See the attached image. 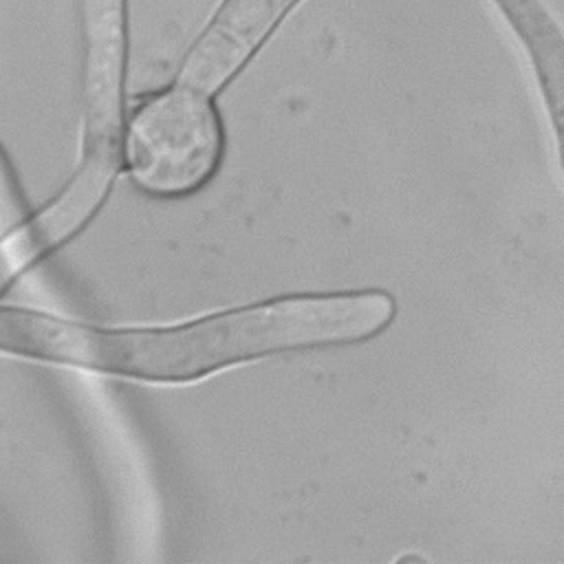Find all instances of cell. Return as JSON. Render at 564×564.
<instances>
[{
    "label": "cell",
    "mask_w": 564,
    "mask_h": 564,
    "mask_svg": "<svg viewBox=\"0 0 564 564\" xmlns=\"http://www.w3.org/2000/svg\"><path fill=\"white\" fill-rule=\"evenodd\" d=\"M223 132L212 95L176 82L132 117L126 161L134 181L154 194L198 189L218 167Z\"/></svg>",
    "instance_id": "2"
},
{
    "label": "cell",
    "mask_w": 564,
    "mask_h": 564,
    "mask_svg": "<svg viewBox=\"0 0 564 564\" xmlns=\"http://www.w3.org/2000/svg\"><path fill=\"white\" fill-rule=\"evenodd\" d=\"M386 291L278 297L167 328H99L24 308H0V350L152 381H185L251 357L355 344L394 317Z\"/></svg>",
    "instance_id": "1"
},
{
    "label": "cell",
    "mask_w": 564,
    "mask_h": 564,
    "mask_svg": "<svg viewBox=\"0 0 564 564\" xmlns=\"http://www.w3.org/2000/svg\"><path fill=\"white\" fill-rule=\"evenodd\" d=\"M295 0H225L183 62L178 82L214 95Z\"/></svg>",
    "instance_id": "3"
}]
</instances>
